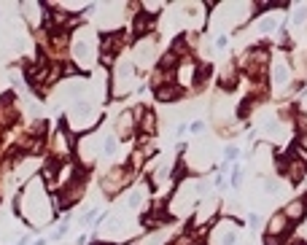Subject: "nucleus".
I'll use <instances>...</instances> for the list:
<instances>
[{"instance_id": "0eeeda50", "label": "nucleus", "mask_w": 307, "mask_h": 245, "mask_svg": "<svg viewBox=\"0 0 307 245\" xmlns=\"http://www.w3.org/2000/svg\"><path fill=\"white\" fill-rule=\"evenodd\" d=\"M291 84V65L286 59H278L272 62V87L275 89H286Z\"/></svg>"}, {"instance_id": "7ed1b4c3", "label": "nucleus", "mask_w": 307, "mask_h": 245, "mask_svg": "<svg viewBox=\"0 0 307 245\" xmlns=\"http://www.w3.org/2000/svg\"><path fill=\"white\" fill-rule=\"evenodd\" d=\"M132 173L135 170L130 167V164H119V167H110L105 175H102V192L108 194V197H113V194L124 192L127 186L132 183Z\"/></svg>"}, {"instance_id": "6ab92c4d", "label": "nucleus", "mask_w": 307, "mask_h": 245, "mask_svg": "<svg viewBox=\"0 0 307 245\" xmlns=\"http://www.w3.org/2000/svg\"><path fill=\"white\" fill-rule=\"evenodd\" d=\"M67 229H70V224H67V221H65V224H59V226H57V232H54V237H51V240H62V237L67 235Z\"/></svg>"}, {"instance_id": "b1692460", "label": "nucleus", "mask_w": 307, "mask_h": 245, "mask_svg": "<svg viewBox=\"0 0 307 245\" xmlns=\"http://www.w3.org/2000/svg\"><path fill=\"white\" fill-rule=\"evenodd\" d=\"M267 245H280V243H278V237H267Z\"/></svg>"}, {"instance_id": "1a4fd4ad", "label": "nucleus", "mask_w": 307, "mask_h": 245, "mask_svg": "<svg viewBox=\"0 0 307 245\" xmlns=\"http://www.w3.org/2000/svg\"><path fill=\"white\" fill-rule=\"evenodd\" d=\"M280 213H283V216H286L291 224H297V221H302V218H305L307 205H305V199H302V197H297V199H291V202H288V205H286Z\"/></svg>"}, {"instance_id": "f257e3e1", "label": "nucleus", "mask_w": 307, "mask_h": 245, "mask_svg": "<svg viewBox=\"0 0 307 245\" xmlns=\"http://www.w3.org/2000/svg\"><path fill=\"white\" fill-rule=\"evenodd\" d=\"M16 210L22 213V218H27L30 226H41L51 221V205L46 197V183L41 178H33L24 186L22 197L16 199Z\"/></svg>"}, {"instance_id": "a211bd4d", "label": "nucleus", "mask_w": 307, "mask_h": 245, "mask_svg": "<svg viewBox=\"0 0 307 245\" xmlns=\"http://www.w3.org/2000/svg\"><path fill=\"white\" fill-rule=\"evenodd\" d=\"M291 22H294V27H302V24L307 22V5H297V8H294Z\"/></svg>"}, {"instance_id": "39448f33", "label": "nucleus", "mask_w": 307, "mask_h": 245, "mask_svg": "<svg viewBox=\"0 0 307 245\" xmlns=\"http://www.w3.org/2000/svg\"><path fill=\"white\" fill-rule=\"evenodd\" d=\"M100 59H102V65H110L116 59V54L124 49V33H110L105 35V38L100 41Z\"/></svg>"}, {"instance_id": "5701e85b", "label": "nucleus", "mask_w": 307, "mask_h": 245, "mask_svg": "<svg viewBox=\"0 0 307 245\" xmlns=\"http://www.w3.org/2000/svg\"><path fill=\"white\" fill-rule=\"evenodd\" d=\"M286 245H307V243L302 240V237H291V240H288Z\"/></svg>"}, {"instance_id": "f3484780", "label": "nucleus", "mask_w": 307, "mask_h": 245, "mask_svg": "<svg viewBox=\"0 0 307 245\" xmlns=\"http://www.w3.org/2000/svg\"><path fill=\"white\" fill-rule=\"evenodd\" d=\"M275 27H278V19H275V16H261V19L256 22V30H259V33H272Z\"/></svg>"}, {"instance_id": "aec40b11", "label": "nucleus", "mask_w": 307, "mask_h": 245, "mask_svg": "<svg viewBox=\"0 0 307 245\" xmlns=\"http://www.w3.org/2000/svg\"><path fill=\"white\" fill-rule=\"evenodd\" d=\"M224 156H226V159H229V162H232V159H237V156H240V148H237V146H226Z\"/></svg>"}, {"instance_id": "9b49d317", "label": "nucleus", "mask_w": 307, "mask_h": 245, "mask_svg": "<svg viewBox=\"0 0 307 245\" xmlns=\"http://www.w3.org/2000/svg\"><path fill=\"white\" fill-rule=\"evenodd\" d=\"M288 226H291V221H288L283 213H275V216L269 218V224H267V237H280Z\"/></svg>"}, {"instance_id": "4468645a", "label": "nucleus", "mask_w": 307, "mask_h": 245, "mask_svg": "<svg viewBox=\"0 0 307 245\" xmlns=\"http://www.w3.org/2000/svg\"><path fill=\"white\" fill-rule=\"evenodd\" d=\"M146 194H149V189H146V186L132 189V192L127 194V202H124V205H127V207H140V202L146 199Z\"/></svg>"}, {"instance_id": "423d86ee", "label": "nucleus", "mask_w": 307, "mask_h": 245, "mask_svg": "<svg viewBox=\"0 0 307 245\" xmlns=\"http://www.w3.org/2000/svg\"><path fill=\"white\" fill-rule=\"evenodd\" d=\"M102 143L97 138H81L78 140V146H76V154H78V162H81V170L84 167H92V162H95V156L97 154H102Z\"/></svg>"}, {"instance_id": "dca6fc26", "label": "nucleus", "mask_w": 307, "mask_h": 245, "mask_svg": "<svg viewBox=\"0 0 307 245\" xmlns=\"http://www.w3.org/2000/svg\"><path fill=\"white\" fill-rule=\"evenodd\" d=\"M218 240H221V245H235L237 243L235 226H224V229H221V235H218Z\"/></svg>"}, {"instance_id": "6e6552de", "label": "nucleus", "mask_w": 307, "mask_h": 245, "mask_svg": "<svg viewBox=\"0 0 307 245\" xmlns=\"http://www.w3.org/2000/svg\"><path fill=\"white\" fill-rule=\"evenodd\" d=\"M138 127V119H135V113L132 111H124L116 119V138H121V140H127L132 135V130Z\"/></svg>"}, {"instance_id": "ddd939ff", "label": "nucleus", "mask_w": 307, "mask_h": 245, "mask_svg": "<svg viewBox=\"0 0 307 245\" xmlns=\"http://www.w3.org/2000/svg\"><path fill=\"white\" fill-rule=\"evenodd\" d=\"M235 81H237L235 65H224V70H221V76H218V84H221L224 89H232V87H235Z\"/></svg>"}, {"instance_id": "4be33fe9", "label": "nucleus", "mask_w": 307, "mask_h": 245, "mask_svg": "<svg viewBox=\"0 0 307 245\" xmlns=\"http://www.w3.org/2000/svg\"><path fill=\"white\" fill-rule=\"evenodd\" d=\"M189 130H192L194 135H200L202 130H205V121H192V124H189Z\"/></svg>"}, {"instance_id": "9d476101", "label": "nucleus", "mask_w": 307, "mask_h": 245, "mask_svg": "<svg viewBox=\"0 0 307 245\" xmlns=\"http://www.w3.org/2000/svg\"><path fill=\"white\" fill-rule=\"evenodd\" d=\"M181 95H183V89L178 87V84H162V87L154 89V97H156L159 102H173V100H178Z\"/></svg>"}, {"instance_id": "412c9836", "label": "nucleus", "mask_w": 307, "mask_h": 245, "mask_svg": "<svg viewBox=\"0 0 307 245\" xmlns=\"http://www.w3.org/2000/svg\"><path fill=\"white\" fill-rule=\"evenodd\" d=\"M240 181H243V170L235 167L232 170V186H240Z\"/></svg>"}, {"instance_id": "2eb2a0df", "label": "nucleus", "mask_w": 307, "mask_h": 245, "mask_svg": "<svg viewBox=\"0 0 307 245\" xmlns=\"http://www.w3.org/2000/svg\"><path fill=\"white\" fill-rule=\"evenodd\" d=\"M116 146H119V138H116V135H105V138H102V154L113 156L116 154Z\"/></svg>"}, {"instance_id": "f8f14e48", "label": "nucleus", "mask_w": 307, "mask_h": 245, "mask_svg": "<svg viewBox=\"0 0 307 245\" xmlns=\"http://www.w3.org/2000/svg\"><path fill=\"white\" fill-rule=\"evenodd\" d=\"M154 30V14H146V11H140L138 16H135V35H146Z\"/></svg>"}, {"instance_id": "f03ea898", "label": "nucleus", "mask_w": 307, "mask_h": 245, "mask_svg": "<svg viewBox=\"0 0 307 245\" xmlns=\"http://www.w3.org/2000/svg\"><path fill=\"white\" fill-rule=\"evenodd\" d=\"M70 51H73V59H76L78 65L87 70V67L95 62V54L100 51V49L95 46V38H92V30L87 27H81L78 30V35L73 38V46H70Z\"/></svg>"}, {"instance_id": "20e7f679", "label": "nucleus", "mask_w": 307, "mask_h": 245, "mask_svg": "<svg viewBox=\"0 0 307 245\" xmlns=\"http://www.w3.org/2000/svg\"><path fill=\"white\" fill-rule=\"evenodd\" d=\"M97 119H100L97 108H92L89 102H78V105L67 113L65 127H70V130H89V127L97 124Z\"/></svg>"}]
</instances>
